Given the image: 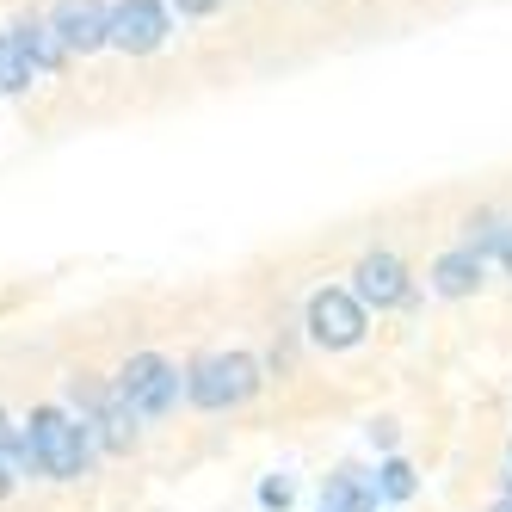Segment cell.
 Segmentation results:
<instances>
[{"label": "cell", "mask_w": 512, "mask_h": 512, "mask_svg": "<svg viewBox=\"0 0 512 512\" xmlns=\"http://www.w3.org/2000/svg\"><path fill=\"white\" fill-rule=\"evenodd\" d=\"M494 260L512 272V216H506V229H500V247H494Z\"/></svg>", "instance_id": "15"}, {"label": "cell", "mask_w": 512, "mask_h": 512, "mask_svg": "<svg viewBox=\"0 0 512 512\" xmlns=\"http://www.w3.org/2000/svg\"><path fill=\"white\" fill-rule=\"evenodd\" d=\"M173 7L186 13V19H204V13H216V7H223V0H173Z\"/></svg>", "instance_id": "14"}, {"label": "cell", "mask_w": 512, "mask_h": 512, "mask_svg": "<svg viewBox=\"0 0 512 512\" xmlns=\"http://www.w3.org/2000/svg\"><path fill=\"white\" fill-rule=\"evenodd\" d=\"M19 87H31V62L19 56L13 31H0V93H19Z\"/></svg>", "instance_id": "12"}, {"label": "cell", "mask_w": 512, "mask_h": 512, "mask_svg": "<svg viewBox=\"0 0 512 512\" xmlns=\"http://www.w3.org/2000/svg\"><path fill=\"white\" fill-rule=\"evenodd\" d=\"M482 253L475 247H451V253H438V266H432V290L438 297H469L475 284H482Z\"/></svg>", "instance_id": "10"}, {"label": "cell", "mask_w": 512, "mask_h": 512, "mask_svg": "<svg viewBox=\"0 0 512 512\" xmlns=\"http://www.w3.org/2000/svg\"><path fill=\"white\" fill-rule=\"evenodd\" d=\"M352 297H358L364 309H401V303H414L408 266H401L395 253H364L358 272H352Z\"/></svg>", "instance_id": "6"}, {"label": "cell", "mask_w": 512, "mask_h": 512, "mask_svg": "<svg viewBox=\"0 0 512 512\" xmlns=\"http://www.w3.org/2000/svg\"><path fill=\"white\" fill-rule=\"evenodd\" d=\"M377 500H383L377 475H364V469H352V463H340V469L321 482V506H327V512H377Z\"/></svg>", "instance_id": "9"}, {"label": "cell", "mask_w": 512, "mask_h": 512, "mask_svg": "<svg viewBox=\"0 0 512 512\" xmlns=\"http://www.w3.org/2000/svg\"><path fill=\"white\" fill-rule=\"evenodd\" d=\"M112 44L124 56H155L167 44V7L161 0H112Z\"/></svg>", "instance_id": "5"}, {"label": "cell", "mask_w": 512, "mask_h": 512, "mask_svg": "<svg viewBox=\"0 0 512 512\" xmlns=\"http://www.w3.org/2000/svg\"><path fill=\"white\" fill-rule=\"evenodd\" d=\"M303 327H309V340H315V346L346 352V346L364 340V303L352 297V290H334V284H327V290H315V297H309Z\"/></svg>", "instance_id": "4"}, {"label": "cell", "mask_w": 512, "mask_h": 512, "mask_svg": "<svg viewBox=\"0 0 512 512\" xmlns=\"http://www.w3.org/2000/svg\"><path fill=\"white\" fill-rule=\"evenodd\" d=\"M13 44H19V56L31 62V75H56V68L75 56L50 19H19V25H13Z\"/></svg>", "instance_id": "8"}, {"label": "cell", "mask_w": 512, "mask_h": 512, "mask_svg": "<svg viewBox=\"0 0 512 512\" xmlns=\"http://www.w3.org/2000/svg\"><path fill=\"white\" fill-rule=\"evenodd\" d=\"M25 438H31V457H38V475H50V482H81V475H87L93 432L68 414V408H56V401L31 408Z\"/></svg>", "instance_id": "1"}, {"label": "cell", "mask_w": 512, "mask_h": 512, "mask_svg": "<svg viewBox=\"0 0 512 512\" xmlns=\"http://www.w3.org/2000/svg\"><path fill=\"white\" fill-rule=\"evenodd\" d=\"M500 500H512V475H506V488H500Z\"/></svg>", "instance_id": "16"}, {"label": "cell", "mask_w": 512, "mask_h": 512, "mask_svg": "<svg viewBox=\"0 0 512 512\" xmlns=\"http://www.w3.org/2000/svg\"><path fill=\"white\" fill-rule=\"evenodd\" d=\"M260 500H266V506H290V482H284V475H272V482L260 488Z\"/></svg>", "instance_id": "13"}, {"label": "cell", "mask_w": 512, "mask_h": 512, "mask_svg": "<svg viewBox=\"0 0 512 512\" xmlns=\"http://www.w3.org/2000/svg\"><path fill=\"white\" fill-rule=\"evenodd\" d=\"M260 389V364L247 352H204L186 364V401L204 414H223V408H241V401Z\"/></svg>", "instance_id": "3"}, {"label": "cell", "mask_w": 512, "mask_h": 512, "mask_svg": "<svg viewBox=\"0 0 512 512\" xmlns=\"http://www.w3.org/2000/svg\"><path fill=\"white\" fill-rule=\"evenodd\" d=\"M112 389H118V401L130 408V420H167L173 414V401L186 395V371H179L173 358H161V352H130L124 358V371L112 377Z\"/></svg>", "instance_id": "2"}, {"label": "cell", "mask_w": 512, "mask_h": 512, "mask_svg": "<svg viewBox=\"0 0 512 512\" xmlns=\"http://www.w3.org/2000/svg\"><path fill=\"white\" fill-rule=\"evenodd\" d=\"M321 512H327V506H321Z\"/></svg>", "instance_id": "17"}, {"label": "cell", "mask_w": 512, "mask_h": 512, "mask_svg": "<svg viewBox=\"0 0 512 512\" xmlns=\"http://www.w3.org/2000/svg\"><path fill=\"white\" fill-rule=\"evenodd\" d=\"M50 25L62 31V44L81 50V56H93V50L112 44V7H105V0H56Z\"/></svg>", "instance_id": "7"}, {"label": "cell", "mask_w": 512, "mask_h": 512, "mask_svg": "<svg viewBox=\"0 0 512 512\" xmlns=\"http://www.w3.org/2000/svg\"><path fill=\"white\" fill-rule=\"evenodd\" d=\"M377 488H383V500H414V463H401V457H383L377 463Z\"/></svg>", "instance_id": "11"}]
</instances>
